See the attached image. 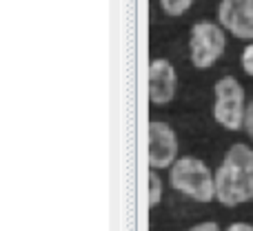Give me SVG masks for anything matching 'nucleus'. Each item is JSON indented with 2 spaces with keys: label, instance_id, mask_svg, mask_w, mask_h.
<instances>
[{
  "label": "nucleus",
  "instance_id": "f257e3e1",
  "mask_svg": "<svg viewBox=\"0 0 253 231\" xmlns=\"http://www.w3.org/2000/svg\"><path fill=\"white\" fill-rule=\"evenodd\" d=\"M215 198L224 207H238L253 200V149L233 144L215 171Z\"/></svg>",
  "mask_w": 253,
  "mask_h": 231
},
{
  "label": "nucleus",
  "instance_id": "f03ea898",
  "mask_svg": "<svg viewBox=\"0 0 253 231\" xmlns=\"http://www.w3.org/2000/svg\"><path fill=\"white\" fill-rule=\"evenodd\" d=\"M169 183L175 191L198 202H211L215 198V176L200 158H178L169 171Z\"/></svg>",
  "mask_w": 253,
  "mask_h": 231
},
{
  "label": "nucleus",
  "instance_id": "7ed1b4c3",
  "mask_svg": "<svg viewBox=\"0 0 253 231\" xmlns=\"http://www.w3.org/2000/svg\"><path fill=\"white\" fill-rule=\"evenodd\" d=\"M213 118L227 131H240L245 127V87L233 76H224L213 87Z\"/></svg>",
  "mask_w": 253,
  "mask_h": 231
},
{
  "label": "nucleus",
  "instance_id": "20e7f679",
  "mask_svg": "<svg viewBox=\"0 0 253 231\" xmlns=\"http://www.w3.org/2000/svg\"><path fill=\"white\" fill-rule=\"evenodd\" d=\"M227 47V36L222 27L215 22L202 20L191 27V38H189V51L191 62L198 69H209L220 60Z\"/></svg>",
  "mask_w": 253,
  "mask_h": 231
},
{
  "label": "nucleus",
  "instance_id": "39448f33",
  "mask_svg": "<svg viewBox=\"0 0 253 231\" xmlns=\"http://www.w3.org/2000/svg\"><path fill=\"white\" fill-rule=\"evenodd\" d=\"M218 20L231 36L253 40V0H220Z\"/></svg>",
  "mask_w": 253,
  "mask_h": 231
},
{
  "label": "nucleus",
  "instance_id": "423d86ee",
  "mask_svg": "<svg viewBox=\"0 0 253 231\" xmlns=\"http://www.w3.org/2000/svg\"><path fill=\"white\" fill-rule=\"evenodd\" d=\"M178 156V138L165 122L153 120L149 125V165L151 169H167Z\"/></svg>",
  "mask_w": 253,
  "mask_h": 231
},
{
  "label": "nucleus",
  "instance_id": "0eeeda50",
  "mask_svg": "<svg viewBox=\"0 0 253 231\" xmlns=\"http://www.w3.org/2000/svg\"><path fill=\"white\" fill-rule=\"evenodd\" d=\"M175 87H178V76L169 60L158 58L149 65V98L156 105H167L173 100Z\"/></svg>",
  "mask_w": 253,
  "mask_h": 231
},
{
  "label": "nucleus",
  "instance_id": "6e6552de",
  "mask_svg": "<svg viewBox=\"0 0 253 231\" xmlns=\"http://www.w3.org/2000/svg\"><path fill=\"white\" fill-rule=\"evenodd\" d=\"M160 4L169 16H182V13L193 4V0H160Z\"/></svg>",
  "mask_w": 253,
  "mask_h": 231
},
{
  "label": "nucleus",
  "instance_id": "1a4fd4ad",
  "mask_svg": "<svg viewBox=\"0 0 253 231\" xmlns=\"http://www.w3.org/2000/svg\"><path fill=\"white\" fill-rule=\"evenodd\" d=\"M162 196V183L156 174L149 176V207H156Z\"/></svg>",
  "mask_w": 253,
  "mask_h": 231
},
{
  "label": "nucleus",
  "instance_id": "9d476101",
  "mask_svg": "<svg viewBox=\"0 0 253 231\" xmlns=\"http://www.w3.org/2000/svg\"><path fill=\"white\" fill-rule=\"evenodd\" d=\"M240 65H242V69H245V74H249L253 78V40L245 47V51H242Z\"/></svg>",
  "mask_w": 253,
  "mask_h": 231
},
{
  "label": "nucleus",
  "instance_id": "9b49d317",
  "mask_svg": "<svg viewBox=\"0 0 253 231\" xmlns=\"http://www.w3.org/2000/svg\"><path fill=\"white\" fill-rule=\"evenodd\" d=\"M242 129L247 131V136L251 138V142H253V100L247 105V111H245V127Z\"/></svg>",
  "mask_w": 253,
  "mask_h": 231
},
{
  "label": "nucleus",
  "instance_id": "f8f14e48",
  "mask_svg": "<svg viewBox=\"0 0 253 231\" xmlns=\"http://www.w3.org/2000/svg\"><path fill=\"white\" fill-rule=\"evenodd\" d=\"M187 231H220V227L215 223H200V225H196V227H191Z\"/></svg>",
  "mask_w": 253,
  "mask_h": 231
},
{
  "label": "nucleus",
  "instance_id": "ddd939ff",
  "mask_svg": "<svg viewBox=\"0 0 253 231\" xmlns=\"http://www.w3.org/2000/svg\"><path fill=\"white\" fill-rule=\"evenodd\" d=\"M227 231H253V227L251 225H247V223H233Z\"/></svg>",
  "mask_w": 253,
  "mask_h": 231
}]
</instances>
